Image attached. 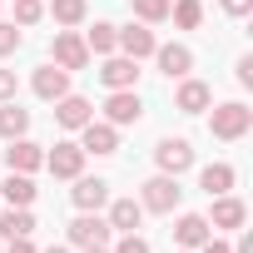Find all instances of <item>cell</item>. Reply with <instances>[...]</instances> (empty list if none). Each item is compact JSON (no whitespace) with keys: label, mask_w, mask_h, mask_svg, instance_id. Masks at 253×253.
Segmentation results:
<instances>
[{"label":"cell","mask_w":253,"mask_h":253,"mask_svg":"<svg viewBox=\"0 0 253 253\" xmlns=\"http://www.w3.org/2000/svg\"><path fill=\"white\" fill-rule=\"evenodd\" d=\"M248 129H253V109H248L243 99H228V104H213V114H209V134H213V139L233 144V139H243Z\"/></svg>","instance_id":"cell-1"},{"label":"cell","mask_w":253,"mask_h":253,"mask_svg":"<svg viewBox=\"0 0 253 253\" xmlns=\"http://www.w3.org/2000/svg\"><path fill=\"white\" fill-rule=\"evenodd\" d=\"M179 199H184V189H179L174 174H154V179L139 184V204H144V213H174Z\"/></svg>","instance_id":"cell-2"},{"label":"cell","mask_w":253,"mask_h":253,"mask_svg":"<svg viewBox=\"0 0 253 253\" xmlns=\"http://www.w3.org/2000/svg\"><path fill=\"white\" fill-rule=\"evenodd\" d=\"M50 60L60 65V70H84L94 55H89V45H84V35L80 30H55V40H50Z\"/></svg>","instance_id":"cell-3"},{"label":"cell","mask_w":253,"mask_h":253,"mask_svg":"<svg viewBox=\"0 0 253 253\" xmlns=\"http://www.w3.org/2000/svg\"><path fill=\"white\" fill-rule=\"evenodd\" d=\"M154 164H159V174H174V179H179V174H189V169H194V144L169 134V139H159V144H154Z\"/></svg>","instance_id":"cell-4"},{"label":"cell","mask_w":253,"mask_h":253,"mask_svg":"<svg viewBox=\"0 0 253 253\" xmlns=\"http://www.w3.org/2000/svg\"><path fill=\"white\" fill-rule=\"evenodd\" d=\"M204 218H209V228H213V233H218V228H223V233H233V228H243V223H248V204H243L238 194H213V209H209Z\"/></svg>","instance_id":"cell-5"},{"label":"cell","mask_w":253,"mask_h":253,"mask_svg":"<svg viewBox=\"0 0 253 253\" xmlns=\"http://www.w3.org/2000/svg\"><path fill=\"white\" fill-rule=\"evenodd\" d=\"M104 119L114 124V129H124V124H139V119H144V99H139V89H109V99H104Z\"/></svg>","instance_id":"cell-6"},{"label":"cell","mask_w":253,"mask_h":253,"mask_svg":"<svg viewBox=\"0 0 253 253\" xmlns=\"http://www.w3.org/2000/svg\"><path fill=\"white\" fill-rule=\"evenodd\" d=\"M84 159H89V154H84L75 139H60V144L45 154V169H50L55 179H80V174H84Z\"/></svg>","instance_id":"cell-7"},{"label":"cell","mask_w":253,"mask_h":253,"mask_svg":"<svg viewBox=\"0 0 253 253\" xmlns=\"http://www.w3.org/2000/svg\"><path fill=\"white\" fill-rule=\"evenodd\" d=\"M65 238H70V248H94V243H104V248H109L114 228H109L99 213H80V218L65 228Z\"/></svg>","instance_id":"cell-8"},{"label":"cell","mask_w":253,"mask_h":253,"mask_svg":"<svg viewBox=\"0 0 253 253\" xmlns=\"http://www.w3.org/2000/svg\"><path fill=\"white\" fill-rule=\"evenodd\" d=\"M80 149H84V154L109 159V154H119V129H114L109 119H89L84 129H80Z\"/></svg>","instance_id":"cell-9"},{"label":"cell","mask_w":253,"mask_h":253,"mask_svg":"<svg viewBox=\"0 0 253 253\" xmlns=\"http://www.w3.org/2000/svg\"><path fill=\"white\" fill-rule=\"evenodd\" d=\"M99 80H104V89H134L139 84V60H129V55H104V65H99Z\"/></svg>","instance_id":"cell-10"},{"label":"cell","mask_w":253,"mask_h":253,"mask_svg":"<svg viewBox=\"0 0 253 253\" xmlns=\"http://www.w3.org/2000/svg\"><path fill=\"white\" fill-rule=\"evenodd\" d=\"M89 119H94V104H89L84 94H60V99H55V124H60V129L80 134Z\"/></svg>","instance_id":"cell-11"},{"label":"cell","mask_w":253,"mask_h":253,"mask_svg":"<svg viewBox=\"0 0 253 253\" xmlns=\"http://www.w3.org/2000/svg\"><path fill=\"white\" fill-rule=\"evenodd\" d=\"M30 89H35V99L55 104L60 94H70V70H60V65L50 60V65H40V70L30 75Z\"/></svg>","instance_id":"cell-12"},{"label":"cell","mask_w":253,"mask_h":253,"mask_svg":"<svg viewBox=\"0 0 253 253\" xmlns=\"http://www.w3.org/2000/svg\"><path fill=\"white\" fill-rule=\"evenodd\" d=\"M209 104H213V89H209L204 80L184 75V80H179V89H174V109H179V114H204Z\"/></svg>","instance_id":"cell-13"},{"label":"cell","mask_w":253,"mask_h":253,"mask_svg":"<svg viewBox=\"0 0 253 253\" xmlns=\"http://www.w3.org/2000/svg\"><path fill=\"white\" fill-rule=\"evenodd\" d=\"M5 169H10V174H35V169H45V149L20 134V139H10V149H5Z\"/></svg>","instance_id":"cell-14"},{"label":"cell","mask_w":253,"mask_h":253,"mask_svg":"<svg viewBox=\"0 0 253 253\" xmlns=\"http://www.w3.org/2000/svg\"><path fill=\"white\" fill-rule=\"evenodd\" d=\"M75 189H70V199H75V209L80 213H99L104 204H109V184L104 179H89V174H80V179H70Z\"/></svg>","instance_id":"cell-15"},{"label":"cell","mask_w":253,"mask_h":253,"mask_svg":"<svg viewBox=\"0 0 253 253\" xmlns=\"http://www.w3.org/2000/svg\"><path fill=\"white\" fill-rule=\"evenodd\" d=\"M104 209H109L104 223H109L114 233H139V223H144V204H139V199H109Z\"/></svg>","instance_id":"cell-16"},{"label":"cell","mask_w":253,"mask_h":253,"mask_svg":"<svg viewBox=\"0 0 253 253\" xmlns=\"http://www.w3.org/2000/svg\"><path fill=\"white\" fill-rule=\"evenodd\" d=\"M154 45H159V40H154V30H149L144 20L119 30V55H129V60H149V55H154Z\"/></svg>","instance_id":"cell-17"},{"label":"cell","mask_w":253,"mask_h":253,"mask_svg":"<svg viewBox=\"0 0 253 253\" xmlns=\"http://www.w3.org/2000/svg\"><path fill=\"white\" fill-rule=\"evenodd\" d=\"M154 60H159V70H164L169 80H184V75L194 70V50H189V45H154Z\"/></svg>","instance_id":"cell-18"},{"label":"cell","mask_w":253,"mask_h":253,"mask_svg":"<svg viewBox=\"0 0 253 253\" xmlns=\"http://www.w3.org/2000/svg\"><path fill=\"white\" fill-rule=\"evenodd\" d=\"M209 238H213V228H209L204 213H179V223H174V243H179V248H199V243H209Z\"/></svg>","instance_id":"cell-19"},{"label":"cell","mask_w":253,"mask_h":253,"mask_svg":"<svg viewBox=\"0 0 253 253\" xmlns=\"http://www.w3.org/2000/svg\"><path fill=\"white\" fill-rule=\"evenodd\" d=\"M233 184H238V169L233 164H204L199 169V189L213 199V194H233Z\"/></svg>","instance_id":"cell-20"},{"label":"cell","mask_w":253,"mask_h":253,"mask_svg":"<svg viewBox=\"0 0 253 253\" xmlns=\"http://www.w3.org/2000/svg\"><path fill=\"white\" fill-rule=\"evenodd\" d=\"M35 194H40V189H35V179H30V174H10L5 184H0V199H5L10 209H30V204H35Z\"/></svg>","instance_id":"cell-21"},{"label":"cell","mask_w":253,"mask_h":253,"mask_svg":"<svg viewBox=\"0 0 253 253\" xmlns=\"http://www.w3.org/2000/svg\"><path fill=\"white\" fill-rule=\"evenodd\" d=\"M45 15H55V25H65V30H80L89 15V0H50Z\"/></svg>","instance_id":"cell-22"},{"label":"cell","mask_w":253,"mask_h":253,"mask_svg":"<svg viewBox=\"0 0 253 253\" xmlns=\"http://www.w3.org/2000/svg\"><path fill=\"white\" fill-rule=\"evenodd\" d=\"M25 129H30V109H20L15 99H5V104H0V139L10 144V139H20Z\"/></svg>","instance_id":"cell-23"},{"label":"cell","mask_w":253,"mask_h":253,"mask_svg":"<svg viewBox=\"0 0 253 253\" xmlns=\"http://www.w3.org/2000/svg\"><path fill=\"white\" fill-rule=\"evenodd\" d=\"M84 45H89V55H114L119 50V25L94 20V30H84Z\"/></svg>","instance_id":"cell-24"},{"label":"cell","mask_w":253,"mask_h":253,"mask_svg":"<svg viewBox=\"0 0 253 253\" xmlns=\"http://www.w3.org/2000/svg\"><path fill=\"white\" fill-rule=\"evenodd\" d=\"M35 233V213L30 209H5L0 213V238H30Z\"/></svg>","instance_id":"cell-25"},{"label":"cell","mask_w":253,"mask_h":253,"mask_svg":"<svg viewBox=\"0 0 253 253\" xmlns=\"http://www.w3.org/2000/svg\"><path fill=\"white\" fill-rule=\"evenodd\" d=\"M169 15L179 30H199L204 25V0H169Z\"/></svg>","instance_id":"cell-26"},{"label":"cell","mask_w":253,"mask_h":253,"mask_svg":"<svg viewBox=\"0 0 253 253\" xmlns=\"http://www.w3.org/2000/svg\"><path fill=\"white\" fill-rule=\"evenodd\" d=\"M129 10H134L144 25H164V20H169V0H129Z\"/></svg>","instance_id":"cell-27"},{"label":"cell","mask_w":253,"mask_h":253,"mask_svg":"<svg viewBox=\"0 0 253 253\" xmlns=\"http://www.w3.org/2000/svg\"><path fill=\"white\" fill-rule=\"evenodd\" d=\"M40 20H45V0H15V25L20 30H30Z\"/></svg>","instance_id":"cell-28"},{"label":"cell","mask_w":253,"mask_h":253,"mask_svg":"<svg viewBox=\"0 0 253 253\" xmlns=\"http://www.w3.org/2000/svg\"><path fill=\"white\" fill-rule=\"evenodd\" d=\"M25 45V30L15 25V20H0V60H5V55H15Z\"/></svg>","instance_id":"cell-29"},{"label":"cell","mask_w":253,"mask_h":253,"mask_svg":"<svg viewBox=\"0 0 253 253\" xmlns=\"http://www.w3.org/2000/svg\"><path fill=\"white\" fill-rule=\"evenodd\" d=\"M109 253H149V238H139V233H119V243H114Z\"/></svg>","instance_id":"cell-30"},{"label":"cell","mask_w":253,"mask_h":253,"mask_svg":"<svg viewBox=\"0 0 253 253\" xmlns=\"http://www.w3.org/2000/svg\"><path fill=\"white\" fill-rule=\"evenodd\" d=\"M20 94V80H15V70H0V104L5 99H15Z\"/></svg>","instance_id":"cell-31"},{"label":"cell","mask_w":253,"mask_h":253,"mask_svg":"<svg viewBox=\"0 0 253 253\" xmlns=\"http://www.w3.org/2000/svg\"><path fill=\"white\" fill-rule=\"evenodd\" d=\"M218 5H223V15H233V20H243V15L253 10V0H218Z\"/></svg>","instance_id":"cell-32"},{"label":"cell","mask_w":253,"mask_h":253,"mask_svg":"<svg viewBox=\"0 0 253 253\" xmlns=\"http://www.w3.org/2000/svg\"><path fill=\"white\" fill-rule=\"evenodd\" d=\"M0 253H40L30 238H5V248H0Z\"/></svg>","instance_id":"cell-33"},{"label":"cell","mask_w":253,"mask_h":253,"mask_svg":"<svg viewBox=\"0 0 253 253\" xmlns=\"http://www.w3.org/2000/svg\"><path fill=\"white\" fill-rule=\"evenodd\" d=\"M238 84H253V55L238 60Z\"/></svg>","instance_id":"cell-34"},{"label":"cell","mask_w":253,"mask_h":253,"mask_svg":"<svg viewBox=\"0 0 253 253\" xmlns=\"http://www.w3.org/2000/svg\"><path fill=\"white\" fill-rule=\"evenodd\" d=\"M194 253H233V248H228V243H223V238H209V243H199V248H194Z\"/></svg>","instance_id":"cell-35"},{"label":"cell","mask_w":253,"mask_h":253,"mask_svg":"<svg viewBox=\"0 0 253 253\" xmlns=\"http://www.w3.org/2000/svg\"><path fill=\"white\" fill-rule=\"evenodd\" d=\"M233 253H253V233H243V238H238V248H233Z\"/></svg>","instance_id":"cell-36"},{"label":"cell","mask_w":253,"mask_h":253,"mask_svg":"<svg viewBox=\"0 0 253 253\" xmlns=\"http://www.w3.org/2000/svg\"><path fill=\"white\" fill-rule=\"evenodd\" d=\"M80 253H109V248H104V243H94V248H80Z\"/></svg>","instance_id":"cell-37"},{"label":"cell","mask_w":253,"mask_h":253,"mask_svg":"<svg viewBox=\"0 0 253 253\" xmlns=\"http://www.w3.org/2000/svg\"><path fill=\"white\" fill-rule=\"evenodd\" d=\"M45 253H70V248H45Z\"/></svg>","instance_id":"cell-38"},{"label":"cell","mask_w":253,"mask_h":253,"mask_svg":"<svg viewBox=\"0 0 253 253\" xmlns=\"http://www.w3.org/2000/svg\"><path fill=\"white\" fill-rule=\"evenodd\" d=\"M179 253H194V248H179Z\"/></svg>","instance_id":"cell-39"}]
</instances>
